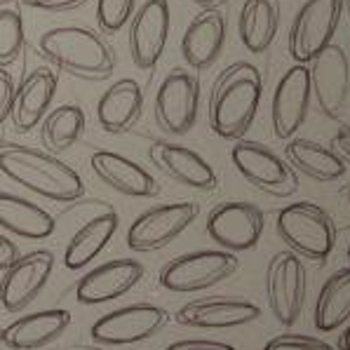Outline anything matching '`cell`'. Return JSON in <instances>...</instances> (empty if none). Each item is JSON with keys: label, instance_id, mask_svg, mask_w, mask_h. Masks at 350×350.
<instances>
[{"label": "cell", "instance_id": "obj_1", "mask_svg": "<svg viewBox=\"0 0 350 350\" xmlns=\"http://www.w3.org/2000/svg\"><path fill=\"white\" fill-rule=\"evenodd\" d=\"M263 94L261 71L250 62L226 66L209 92V127L226 142H240L252 127Z\"/></svg>", "mask_w": 350, "mask_h": 350}, {"label": "cell", "instance_id": "obj_2", "mask_svg": "<svg viewBox=\"0 0 350 350\" xmlns=\"http://www.w3.org/2000/svg\"><path fill=\"white\" fill-rule=\"evenodd\" d=\"M0 172L14 184L55 202H73L85 193L78 172L40 148L19 146L12 142L0 144Z\"/></svg>", "mask_w": 350, "mask_h": 350}, {"label": "cell", "instance_id": "obj_3", "mask_svg": "<svg viewBox=\"0 0 350 350\" xmlns=\"http://www.w3.org/2000/svg\"><path fill=\"white\" fill-rule=\"evenodd\" d=\"M38 52L50 66L80 80H106L116 71V55L99 33L83 26H57L40 36Z\"/></svg>", "mask_w": 350, "mask_h": 350}, {"label": "cell", "instance_id": "obj_4", "mask_svg": "<svg viewBox=\"0 0 350 350\" xmlns=\"http://www.w3.org/2000/svg\"><path fill=\"white\" fill-rule=\"evenodd\" d=\"M280 240L296 256L325 261L336 247V224L325 207L315 202H292L280 209L275 219Z\"/></svg>", "mask_w": 350, "mask_h": 350}, {"label": "cell", "instance_id": "obj_5", "mask_svg": "<svg viewBox=\"0 0 350 350\" xmlns=\"http://www.w3.org/2000/svg\"><path fill=\"white\" fill-rule=\"evenodd\" d=\"M238 256L224 250H200L181 254L160 268V287L176 294H196L224 282L238 271Z\"/></svg>", "mask_w": 350, "mask_h": 350}, {"label": "cell", "instance_id": "obj_6", "mask_svg": "<svg viewBox=\"0 0 350 350\" xmlns=\"http://www.w3.org/2000/svg\"><path fill=\"white\" fill-rule=\"evenodd\" d=\"M230 160L242 179L266 196L289 198L299 191V174L289 167L287 160H282L263 144L240 139L230 148Z\"/></svg>", "mask_w": 350, "mask_h": 350}, {"label": "cell", "instance_id": "obj_7", "mask_svg": "<svg viewBox=\"0 0 350 350\" xmlns=\"http://www.w3.org/2000/svg\"><path fill=\"white\" fill-rule=\"evenodd\" d=\"M308 292V273L294 252H278L266 268V299L273 317L282 327H292L299 320Z\"/></svg>", "mask_w": 350, "mask_h": 350}, {"label": "cell", "instance_id": "obj_8", "mask_svg": "<svg viewBox=\"0 0 350 350\" xmlns=\"http://www.w3.org/2000/svg\"><path fill=\"white\" fill-rule=\"evenodd\" d=\"M343 12V0H306L289 29V55L296 64H310L332 45Z\"/></svg>", "mask_w": 350, "mask_h": 350}, {"label": "cell", "instance_id": "obj_9", "mask_svg": "<svg viewBox=\"0 0 350 350\" xmlns=\"http://www.w3.org/2000/svg\"><path fill=\"white\" fill-rule=\"evenodd\" d=\"M196 202H165L142 212L127 230V247L139 254L158 252L172 245L198 219Z\"/></svg>", "mask_w": 350, "mask_h": 350}, {"label": "cell", "instance_id": "obj_10", "mask_svg": "<svg viewBox=\"0 0 350 350\" xmlns=\"http://www.w3.org/2000/svg\"><path fill=\"white\" fill-rule=\"evenodd\" d=\"M170 322V313L153 304H132L101 315L90 336L99 346H132L155 336Z\"/></svg>", "mask_w": 350, "mask_h": 350}, {"label": "cell", "instance_id": "obj_11", "mask_svg": "<svg viewBox=\"0 0 350 350\" xmlns=\"http://www.w3.org/2000/svg\"><path fill=\"white\" fill-rule=\"evenodd\" d=\"M263 228H266V217L261 207L242 200L217 204L209 212L207 226H204L209 238L230 254L254 250L263 235Z\"/></svg>", "mask_w": 350, "mask_h": 350}, {"label": "cell", "instance_id": "obj_12", "mask_svg": "<svg viewBox=\"0 0 350 350\" xmlns=\"http://www.w3.org/2000/svg\"><path fill=\"white\" fill-rule=\"evenodd\" d=\"M198 106H200V80L191 71L174 68L165 75L155 94V122L167 134L181 137L196 125Z\"/></svg>", "mask_w": 350, "mask_h": 350}, {"label": "cell", "instance_id": "obj_13", "mask_svg": "<svg viewBox=\"0 0 350 350\" xmlns=\"http://www.w3.org/2000/svg\"><path fill=\"white\" fill-rule=\"evenodd\" d=\"M310 92L315 94L317 109L329 120L343 116L350 94V62L341 45H327L310 62Z\"/></svg>", "mask_w": 350, "mask_h": 350}, {"label": "cell", "instance_id": "obj_14", "mask_svg": "<svg viewBox=\"0 0 350 350\" xmlns=\"http://www.w3.org/2000/svg\"><path fill=\"white\" fill-rule=\"evenodd\" d=\"M55 268V254L50 250H36L21 254L0 278V304L8 313H19L40 294Z\"/></svg>", "mask_w": 350, "mask_h": 350}, {"label": "cell", "instance_id": "obj_15", "mask_svg": "<svg viewBox=\"0 0 350 350\" xmlns=\"http://www.w3.org/2000/svg\"><path fill=\"white\" fill-rule=\"evenodd\" d=\"M170 5L167 0H146L129 24V55L137 68L150 71L160 62L170 38Z\"/></svg>", "mask_w": 350, "mask_h": 350}, {"label": "cell", "instance_id": "obj_16", "mask_svg": "<svg viewBox=\"0 0 350 350\" xmlns=\"http://www.w3.org/2000/svg\"><path fill=\"white\" fill-rule=\"evenodd\" d=\"M310 106V71L296 64L280 78L271 104L273 132L280 142H289L306 122Z\"/></svg>", "mask_w": 350, "mask_h": 350}, {"label": "cell", "instance_id": "obj_17", "mask_svg": "<svg viewBox=\"0 0 350 350\" xmlns=\"http://www.w3.org/2000/svg\"><path fill=\"white\" fill-rule=\"evenodd\" d=\"M258 317H261V308L247 299L207 296V299H196L181 306L174 320L184 327H196V329H233V327L256 322Z\"/></svg>", "mask_w": 350, "mask_h": 350}, {"label": "cell", "instance_id": "obj_18", "mask_svg": "<svg viewBox=\"0 0 350 350\" xmlns=\"http://www.w3.org/2000/svg\"><path fill=\"white\" fill-rule=\"evenodd\" d=\"M144 273H146L144 266L134 258H113L80 278L78 287H75V299L85 306L116 301L132 292L142 282Z\"/></svg>", "mask_w": 350, "mask_h": 350}, {"label": "cell", "instance_id": "obj_19", "mask_svg": "<svg viewBox=\"0 0 350 350\" xmlns=\"http://www.w3.org/2000/svg\"><path fill=\"white\" fill-rule=\"evenodd\" d=\"M150 163L158 167L163 174L170 176L172 181L196 191H214L219 186V176L214 167L196 153L193 148L181 146V144L172 142H155L148 150Z\"/></svg>", "mask_w": 350, "mask_h": 350}, {"label": "cell", "instance_id": "obj_20", "mask_svg": "<svg viewBox=\"0 0 350 350\" xmlns=\"http://www.w3.org/2000/svg\"><path fill=\"white\" fill-rule=\"evenodd\" d=\"M57 94V75L52 68L38 66L24 75L19 88L14 90L10 120L17 132H31L38 122L50 113V106Z\"/></svg>", "mask_w": 350, "mask_h": 350}, {"label": "cell", "instance_id": "obj_21", "mask_svg": "<svg viewBox=\"0 0 350 350\" xmlns=\"http://www.w3.org/2000/svg\"><path fill=\"white\" fill-rule=\"evenodd\" d=\"M90 167L101 184L111 186L113 191L127 198H153L160 191L158 181L153 179L148 170H144L142 165L125 158V155L113 153V150L92 153Z\"/></svg>", "mask_w": 350, "mask_h": 350}, {"label": "cell", "instance_id": "obj_22", "mask_svg": "<svg viewBox=\"0 0 350 350\" xmlns=\"http://www.w3.org/2000/svg\"><path fill=\"white\" fill-rule=\"evenodd\" d=\"M226 42V17L219 10H202L191 19L181 38V57L191 68L202 71L219 59Z\"/></svg>", "mask_w": 350, "mask_h": 350}, {"label": "cell", "instance_id": "obj_23", "mask_svg": "<svg viewBox=\"0 0 350 350\" xmlns=\"http://www.w3.org/2000/svg\"><path fill=\"white\" fill-rule=\"evenodd\" d=\"M142 111V85L134 78H120L101 94L99 104H96V122L109 134H125L139 122Z\"/></svg>", "mask_w": 350, "mask_h": 350}, {"label": "cell", "instance_id": "obj_24", "mask_svg": "<svg viewBox=\"0 0 350 350\" xmlns=\"http://www.w3.org/2000/svg\"><path fill=\"white\" fill-rule=\"evenodd\" d=\"M68 325H71L68 310H38V313L24 315L5 327V346L12 350H38L62 336Z\"/></svg>", "mask_w": 350, "mask_h": 350}, {"label": "cell", "instance_id": "obj_25", "mask_svg": "<svg viewBox=\"0 0 350 350\" xmlns=\"http://www.w3.org/2000/svg\"><path fill=\"white\" fill-rule=\"evenodd\" d=\"M284 160H287L294 172H301V174H306L313 181H320V184L338 181L348 170V165L343 163L341 155L334 148L301 137H294L287 142Z\"/></svg>", "mask_w": 350, "mask_h": 350}, {"label": "cell", "instance_id": "obj_26", "mask_svg": "<svg viewBox=\"0 0 350 350\" xmlns=\"http://www.w3.org/2000/svg\"><path fill=\"white\" fill-rule=\"evenodd\" d=\"M118 214L113 209L96 214L90 219L88 224H83L78 230L71 235L64 252V266L68 271H80V268L88 266L92 258H96L101 252L106 250V245L111 242V238L118 230Z\"/></svg>", "mask_w": 350, "mask_h": 350}, {"label": "cell", "instance_id": "obj_27", "mask_svg": "<svg viewBox=\"0 0 350 350\" xmlns=\"http://www.w3.org/2000/svg\"><path fill=\"white\" fill-rule=\"evenodd\" d=\"M0 228L26 240H42L55 233V217L36 202L0 193Z\"/></svg>", "mask_w": 350, "mask_h": 350}, {"label": "cell", "instance_id": "obj_28", "mask_svg": "<svg viewBox=\"0 0 350 350\" xmlns=\"http://www.w3.org/2000/svg\"><path fill=\"white\" fill-rule=\"evenodd\" d=\"M280 26V10L275 0H245L238 19L242 45L254 55H261L273 45Z\"/></svg>", "mask_w": 350, "mask_h": 350}, {"label": "cell", "instance_id": "obj_29", "mask_svg": "<svg viewBox=\"0 0 350 350\" xmlns=\"http://www.w3.org/2000/svg\"><path fill=\"white\" fill-rule=\"evenodd\" d=\"M315 327L336 332L350 322V268H338L325 280L315 301Z\"/></svg>", "mask_w": 350, "mask_h": 350}, {"label": "cell", "instance_id": "obj_30", "mask_svg": "<svg viewBox=\"0 0 350 350\" xmlns=\"http://www.w3.org/2000/svg\"><path fill=\"white\" fill-rule=\"evenodd\" d=\"M85 132V113L78 104H62L52 109L42 118L40 139L47 153H64L83 137Z\"/></svg>", "mask_w": 350, "mask_h": 350}, {"label": "cell", "instance_id": "obj_31", "mask_svg": "<svg viewBox=\"0 0 350 350\" xmlns=\"http://www.w3.org/2000/svg\"><path fill=\"white\" fill-rule=\"evenodd\" d=\"M24 19L17 10H0V68L12 66L24 50Z\"/></svg>", "mask_w": 350, "mask_h": 350}, {"label": "cell", "instance_id": "obj_32", "mask_svg": "<svg viewBox=\"0 0 350 350\" xmlns=\"http://www.w3.org/2000/svg\"><path fill=\"white\" fill-rule=\"evenodd\" d=\"M137 0H96V21L104 33H118L132 21Z\"/></svg>", "mask_w": 350, "mask_h": 350}, {"label": "cell", "instance_id": "obj_33", "mask_svg": "<svg viewBox=\"0 0 350 350\" xmlns=\"http://www.w3.org/2000/svg\"><path fill=\"white\" fill-rule=\"evenodd\" d=\"M263 350H336L327 341L317 336H304V334H280L263 346Z\"/></svg>", "mask_w": 350, "mask_h": 350}, {"label": "cell", "instance_id": "obj_34", "mask_svg": "<svg viewBox=\"0 0 350 350\" xmlns=\"http://www.w3.org/2000/svg\"><path fill=\"white\" fill-rule=\"evenodd\" d=\"M14 80L10 71L0 68V125L10 118V111H12V99H14Z\"/></svg>", "mask_w": 350, "mask_h": 350}, {"label": "cell", "instance_id": "obj_35", "mask_svg": "<svg viewBox=\"0 0 350 350\" xmlns=\"http://www.w3.org/2000/svg\"><path fill=\"white\" fill-rule=\"evenodd\" d=\"M165 350H238V348L224 341H209V338H186V341L170 343Z\"/></svg>", "mask_w": 350, "mask_h": 350}, {"label": "cell", "instance_id": "obj_36", "mask_svg": "<svg viewBox=\"0 0 350 350\" xmlns=\"http://www.w3.org/2000/svg\"><path fill=\"white\" fill-rule=\"evenodd\" d=\"M21 3L42 12H68V10L83 8L88 0H21Z\"/></svg>", "mask_w": 350, "mask_h": 350}, {"label": "cell", "instance_id": "obj_37", "mask_svg": "<svg viewBox=\"0 0 350 350\" xmlns=\"http://www.w3.org/2000/svg\"><path fill=\"white\" fill-rule=\"evenodd\" d=\"M332 148L341 155V160L346 165H350V125H343L338 127V132L334 134V142H332Z\"/></svg>", "mask_w": 350, "mask_h": 350}, {"label": "cell", "instance_id": "obj_38", "mask_svg": "<svg viewBox=\"0 0 350 350\" xmlns=\"http://www.w3.org/2000/svg\"><path fill=\"white\" fill-rule=\"evenodd\" d=\"M19 256V247L12 240L5 238V235H0V271H8Z\"/></svg>", "mask_w": 350, "mask_h": 350}, {"label": "cell", "instance_id": "obj_39", "mask_svg": "<svg viewBox=\"0 0 350 350\" xmlns=\"http://www.w3.org/2000/svg\"><path fill=\"white\" fill-rule=\"evenodd\" d=\"M196 5H200L202 10H219V5H224L226 0H193Z\"/></svg>", "mask_w": 350, "mask_h": 350}, {"label": "cell", "instance_id": "obj_40", "mask_svg": "<svg viewBox=\"0 0 350 350\" xmlns=\"http://www.w3.org/2000/svg\"><path fill=\"white\" fill-rule=\"evenodd\" d=\"M338 348L341 350H350V325L343 329V334H341V338H338Z\"/></svg>", "mask_w": 350, "mask_h": 350}, {"label": "cell", "instance_id": "obj_41", "mask_svg": "<svg viewBox=\"0 0 350 350\" xmlns=\"http://www.w3.org/2000/svg\"><path fill=\"white\" fill-rule=\"evenodd\" d=\"M0 343H5V329L0 327Z\"/></svg>", "mask_w": 350, "mask_h": 350}, {"label": "cell", "instance_id": "obj_42", "mask_svg": "<svg viewBox=\"0 0 350 350\" xmlns=\"http://www.w3.org/2000/svg\"><path fill=\"white\" fill-rule=\"evenodd\" d=\"M5 3H12V0H0V5H5Z\"/></svg>", "mask_w": 350, "mask_h": 350}, {"label": "cell", "instance_id": "obj_43", "mask_svg": "<svg viewBox=\"0 0 350 350\" xmlns=\"http://www.w3.org/2000/svg\"><path fill=\"white\" fill-rule=\"evenodd\" d=\"M348 207H350V188H348Z\"/></svg>", "mask_w": 350, "mask_h": 350}, {"label": "cell", "instance_id": "obj_44", "mask_svg": "<svg viewBox=\"0 0 350 350\" xmlns=\"http://www.w3.org/2000/svg\"><path fill=\"white\" fill-rule=\"evenodd\" d=\"M348 17H350V0H348Z\"/></svg>", "mask_w": 350, "mask_h": 350}, {"label": "cell", "instance_id": "obj_45", "mask_svg": "<svg viewBox=\"0 0 350 350\" xmlns=\"http://www.w3.org/2000/svg\"><path fill=\"white\" fill-rule=\"evenodd\" d=\"M348 261H350V245H348Z\"/></svg>", "mask_w": 350, "mask_h": 350}, {"label": "cell", "instance_id": "obj_46", "mask_svg": "<svg viewBox=\"0 0 350 350\" xmlns=\"http://www.w3.org/2000/svg\"><path fill=\"white\" fill-rule=\"evenodd\" d=\"M38 350H42V348H38Z\"/></svg>", "mask_w": 350, "mask_h": 350}]
</instances>
